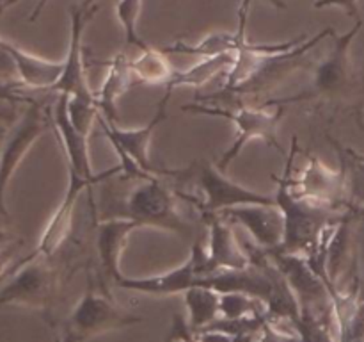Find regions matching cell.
Returning a JSON list of instances; mask_svg holds the SVG:
<instances>
[{
	"instance_id": "6da1fadb",
	"label": "cell",
	"mask_w": 364,
	"mask_h": 342,
	"mask_svg": "<svg viewBox=\"0 0 364 342\" xmlns=\"http://www.w3.org/2000/svg\"><path fill=\"white\" fill-rule=\"evenodd\" d=\"M363 20L345 34H333V46L320 61L311 64L309 84L301 93L284 98H270L272 103H299L302 109L322 120L333 123L338 118H350L364 130V61L352 59L350 46Z\"/></svg>"
},
{
	"instance_id": "7a4b0ae2",
	"label": "cell",
	"mask_w": 364,
	"mask_h": 342,
	"mask_svg": "<svg viewBox=\"0 0 364 342\" xmlns=\"http://www.w3.org/2000/svg\"><path fill=\"white\" fill-rule=\"evenodd\" d=\"M89 237H73L57 255H28L14 264L7 281L0 289V309L7 305L25 306L43 314L55 326V310L64 299V292L71 278L82 267L91 266L87 255Z\"/></svg>"
},
{
	"instance_id": "3957f363",
	"label": "cell",
	"mask_w": 364,
	"mask_h": 342,
	"mask_svg": "<svg viewBox=\"0 0 364 342\" xmlns=\"http://www.w3.org/2000/svg\"><path fill=\"white\" fill-rule=\"evenodd\" d=\"M164 177L174 180L176 185L192 187L194 191H180V198L194 207L201 219L206 214H219L224 209L237 205H276V196L262 195L258 191L237 184L208 159H194L181 170H164Z\"/></svg>"
},
{
	"instance_id": "277c9868",
	"label": "cell",
	"mask_w": 364,
	"mask_h": 342,
	"mask_svg": "<svg viewBox=\"0 0 364 342\" xmlns=\"http://www.w3.org/2000/svg\"><path fill=\"white\" fill-rule=\"evenodd\" d=\"M272 178L277 184V191L274 195L276 205L281 209L284 219V239L281 248H277L281 252L302 255L308 259L318 249L320 242L323 241L326 234L334 224L354 216V214L359 216L358 210H338L297 198L288 185L287 166H284L281 177L274 175Z\"/></svg>"
},
{
	"instance_id": "5b68a950",
	"label": "cell",
	"mask_w": 364,
	"mask_h": 342,
	"mask_svg": "<svg viewBox=\"0 0 364 342\" xmlns=\"http://www.w3.org/2000/svg\"><path fill=\"white\" fill-rule=\"evenodd\" d=\"M185 113L194 114H206V116H219L226 118L237 128L233 142L230 148L220 155L217 160V167L220 171H226L231 166L238 153L242 152L245 145L252 139L267 142L269 146L281 152L279 141H277V125L284 118L287 105L283 103H272L269 98V103H258V105H249L242 103V100H233L226 103H208V102H192L181 107Z\"/></svg>"
},
{
	"instance_id": "8992f818",
	"label": "cell",
	"mask_w": 364,
	"mask_h": 342,
	"mask_svg": "<svg viewBox=\"0 0 364 342\" xmlns=\"http://www.w3.org/2000/svg\"><path fill=\"white\" fill-rule=\"evenodd\" d=\"M180 200V192L169 184V178L164 175H149L135 180V185L121 202V210L116 216L135 221L139 227L192 235L194 224L181 212Z\"/></svg>"
},
{
	"instance_id": "52a82bcc",
	"label": "cell",
	"mask_w": 364,
	"mask_h": 342,
	"mask_svg": "<svg viewBox=\"0 0 364 342\" xmlns=\"http://www.w3.org/2000/svg\"><path fill=\"white\" fill-rule=\"evenodd\" d=\"M333 27H327L323 31H320L318 34L313 36V38L306 39L301 45L294 46L290 50H284V52L270 53V56L263 57L262 63L256 66V70L252 71L251 77L247 81H244L242 84L233 86V88H220L223 91L215 93V95L210 96H199V102H210V103H224L231 102V100H240V98H255L259 103H263L262 96H265L267 93L274 91L279 84H283L288 77L295 73L297 70H306V68H311L313 63L306 61V56L318 45L322 39L331 38L334 34Z\"/></svg>"
},
{
	"instance_id": "ba28073f",
	"label": "cell",
	"mask_w": 364,
	"mask_h": 342,
	"mask_svg": "<svg viewBox=\"0 0 364 342\" xmlns=\"http://www.w3.org/2000/svg\"><path fill=\"white\" fill-rule=\"evenodd\" d=\"M85 273H87V289L64 321L63 333L71 335L77 342H84L107 331L142 323V317L121 309L114 301L112 294L100 287L92 266L85 267Z\"/></svg>"
},
{
	"instance_id": "9c48e42d",
	"label": "cell",
	"mask_w": 364,
	"mask_h": 342,
	"mask_svg": "<svg viewBox=\"0 0 364 342\" xmlns=\"http://www.w3.org/2000/svg\"><path fill=\"white\" fill-rule=\"evenodd\" d=\"M299 152L297 139H291L290 153L287 159L288 185L297 198L308 200L316 205L338 210H355L348 203L347 180L343 170H331L315 153L306 152V164L295 171V153Z\"/></svg>"
},
{
	"instance_id": "30bf717a",
	"label": "cell",
	"mask_w": 364,
	"mask_h": 342,
	"mask_svg": "<svg viewBox=\"0 0 364 342\" xmlns=\"http://www.w3.org/2000/svg\"><path fill=\"white\" fill-rule=\"evenodd\" d=\"M53 127L52 107L31 100L16 123L4 134L0 145V216L7 217L6 191L14 171L25 159L34 142Z\"/></svg>"
},
{
	"instance_id": "8fae6325",
	"label": "cell",
	"mask_w": 364,
	"mask_h": 342,
	"mask_svg": "<svg viewBox=\"0 0 364 342\" xmlns=\"http://www.w3.org/2000/svg\"><path fill=\"white\" fill-rule=\"evenodd\" d=\"M201 221L208 230V242L203 244L201 241H196L191 252L196 256L201 278L215 271L242 269L251 264V256L244 242H240V239L235 234L233 223L224 219L220 214H206L201 217Z\"/></svg>"
},
{
	"instance_id": "7c38bea8",
	"label": "cell",
	"mask_w": 364,
	"mask_h": 342,
	"mask_svg": "<svg viewBox=\"0 0 364 342\" xmlns=\"http://www.w3.org/2000/svg\"><path fill=\"white\" fill-rule=\"evenodd\" d=\"M89 203L92 207V244L96 249L98 267L95 271L96 281L103 291H109V285H117V281L124 276L121 271L119 260L128 237L139 224L127 217H96L95 196H89Z\"/></svg>"
},
{
	"instance_id": "4fadbf2b",
	"label": "cell",
	"mask_w": 364,
	"mask_h": 342,
	"mask_svg": "<svg viewBox=\"0 0 364 342\" xmlns=\"http://www.w3.org/2000/svg\"><path fill=\"white\" fill-rule=\"evenodd\" d=\"M100 11L95 0H82L68 9L70 13V46H68L66 59H64V71L59 82L53 86V93H63L73 100H95V91L89 89L87 78H85V63H84V46H82V36L85 27Z\"/></svg>"
},
{
	"instance_id": "5bb4252c",
	"label": "cell",
	"mask_w": 364,
	"mask_h": 342,
	"mask_svg": "<svg viewBox=\"0 0 364 342\" xmlns=\"http://www.w3.org/2000/svg\"><path fill=\"white\" fill-rule=\"evenodd\" d=\"M52 123L59 135V142L63 146V152L68 160V170L77 173L78 177L89 178V180L105 182L112 180L114 177H119L123 173V166L110 167V170L95 173L91 164V155H89V135L82 134L70 120L68 113V95L59 93L55 103L52 105Z\"/></svg>"
},
{
	"instance_id": "9a60e30c",
	"label": "cell",
	"mask_w": 364,
	"mask_h": 342,
	"mask_svg": "<svg viewBox=\"0 0 364 342\" xmlns=\"http://www.w3.org/2000/svg\"><path fill=\"white\" fill-rule=\"evenodd\" d=\"M169 98H171V93H164V96L159 102V107H156V113L153 114L149 123L141 128L124 130V128L119 127V123H114V121L105 120L102 114H100L98 118L100 128H102L105 138L110 141L112 148L116 150L117 157L119 155L130 157V159L134 160L141 170H144L146 173H151V175L164 173V167L155 166V164L151 162V157H149V142H151L155 128L167 118V103H169Z\"/></svg>"
},
{
	"instance_id": "2e32d148",
	"label": "cell",
	"mask_w": 364,
	"mask_h": 342,
	"mask_svg": "<svg viewBox=\"0 0 364 342\" xmlns=\"http://www.w3.org/2000/svg\"><path fill=\"white\" fill-rule=\"evenodd\" d=\"M68 173H70V182H68V189L64 192L63 202L59 203L57 210L52 214L48 223H46L41 239H39L38 246H36V249L31 255L53 256L64 248V244L73 237V219L78 198L85 191H89V189L100 184L96 180L78 177L77 173H73L70 170H68Z\"/></svg>"
},
{
	"instance_id": "e0dca14e",
	"label": "cell",
	"mask_w": 364,
	"mask_h": 342,
	"mask_svg": "<svg viewBox=\"0 0 364 342\" xmlns=\"http://www.w3.org/2000/svg\"><path fill=\"white\" fill-rule=\"evenodd\" d=\"M219 214L230 223L240 224L251 235L252 242L263 252H272L283 244L284 219L277 205L249 203V205L230 207Z\"/></svg>"
},
{
	"instance_id": "ac0fdd59",
	"label": "cell",
	"mask_w": 364,
	"mask_h": 342,
	"mask_svg": "<svg viewBox=\"0 0 364 342\" xmlns=\"http://www.w3.org/2000/svg\"><path fill=\"white\" fill-rule=\"evenodd\" d=\"M201 274L198 271L196 256L192 255L185 260L181 266L174 267L169 273L159 274V276L149 278H128L123 276L117 281L116 287L128 289V291L142 292V294L151 296H173V294H185L191 287L199 284Z\"/></svg>"
},
{
	"instance_id": "d6986e66",
	"label": "cell",
	"mask_w": 364,
	"mask_h": 342,
	"mask_svg": "<svg viewBox=\"0 0 364 342\" xmlns=\"http://www.w3.org/2000/svg\"><path fill=\"white\" fill-rule=\"evenodd\" d=\"M7 52L11 53L16 66L18 82L27 89H48L52 91L53 86L59 82L64 71V61H50L34 56L27 50L20 48L14 43L4 39Z\"/></svg>"
},
{
	"instance_id": "ffe728a7",
	"label": "cell",
	"mask_w": 364,
	"mask_h": 342,
	"mask_svg": "<svg viewBox=\"0 0 364 342\" xmlns=\"http://www.w3.org/2000/svg\"><path fill=\"white\" fill-rule=\"evenodd\" d=\"M105 78L102 88L95 93L96 103L105 120L117 123V100L128 91L134 84V73H132V59L124 52H117L110 61H107Z\"/></svg>"
},
{
	"instance_id": "44dd1931",
	"label": "cell",
	"mask_w": 364,
	"mask_h": 342,
	"mask_svg": "<svg viewBox=\"0 0 364 342\" xmlns=\"http://www.w3.org/2000/svg\"><path fill=\"white\" fill-rule=\"evenodd\" d=\"M235 53H217V56H205L199 63L191 66L185 71L174 70L173 77L164 88L166 93H173L176 88H199L215 78L217 75L230 71V68L235 64Z\"/></svg>"
},
{
	"instance_id": "7402d4cb",
	"label": "cell",
	"mask_w": 364,
	"mask_h": 342,
	"mask_svg": "<svg viewBox=\"0 0 364 342\" xmlns=\"http://www.w3.org/2000/svg\"><path fill=\"white\" fill-rule=\"evenodd\" d=\"M183 296L188 310L187 326L192 333L205 330L220 317V292L215 289L194 285Z\"/></svg>"
},
{
	"instance_id": "603a6c76",
	"label": "cell",
	"mask_w": 364,
	"mask_h": 342,
	"mask_svg": "<svg viewBox=\"0 0 364 342\" xmlns=\"http://www.w3.org/2000/svg\"><path fill=\"white\" fill-rule=\"evenodd\" d=\"M329 141L333 148L336 150L340 167L345 173L348 203H350L352 209L361 214L364 210V153L355 152L350 146L340 145L333 138H329Z\"/></svg>"
},
{
	"instance_id": "cb8c5ba5",
	"label": "cell",
	"mask_w": 364,
	"mask_h": 342,
	"mask_svg": "<svg viewBox=\"0 0 364 342\" xmlns=\"http://www.w3.org/2000/svg\"><path fill=\"white\" fill-rule=\"evenodd\" d=\"M134 84H164L171 81L174 68L171 66L167 53L162 48L146 46L139 57L132 59Z\"/></svg>"
},
{
	"instance_id": "d4e9b609",
	"label": "cell",
	"mask_w": 364,
	"mask_h": 342,
	"mask_svg": "<svg viewBox=\"0 0 364 342\" xmlns=\"http://www.w3.org/2000/svg\"><path fill=\"white\" fill-rule=\"evenodd\" d=\"M141 2L142 0H116V14L119 20L121 27L124 32V41L127 45L137 46L139 50H144L146 43L137 32L139 14H141Z\"/></svg>"
},
{
	"instance_id": "484cf974",
	"label": "cell",
	"mask_w": 364,
	"mask_h": 342,
	"mask_svg": "<svg viewBox=\"0 0 364 342\" xmlns=\"http://www.w3.org/2000/svg\"><path fill=\"white\" fill-rule=\"evenodd\" d=\"M352 246H354V273L359 284V294L364 296V216L352 221Z\"/></svg>"
},
{
	"instance_id": "4316f807",
	"label": "cell",
	"mask_w": 364,
	"mask_h": 342,
	"mask_svg": "<svg viewBox=\"0 0 364 342\" xmlns=\"http://www.w3.org/2000/svg\"><path fill=\"white\" fill-rule=\"evenodd\" d=\"M20 242L21 241H18L13 234L0 230V281L13 269L11 262H13L14 252H16Z\"/></svg>"
},
{
	"instance_id": "83f0119b",
	"label": "cell",
	"mask_w": 364,
	"mask_h": 342,
	"mask_svg": "<svg viewBox=\"0 0 364 342\" xmlns=\"http://www.w3.org/2000/svg\"><path fill=\"white\" fill-rule=\"evenodd\" d=\"M0 82L2 84H20L16 66H14L13 57L7 52L6 45H4V38H0Z\"/></svg>"
},
{
	"instance_id": "f1b7e54d",
	"label": "cell",
	"mask_w": 364,
	"mask_h": 342,
	"mask_svg": "<svg viewBox=\"0 0 364 342\" xmlns=\"http://www.w3.org/2000/svg\"><path fill=\"white\" fill-rule=\"evenodd\" d=\"M358 2L359 0H316L313 4L315 9H326V7H341L348 16L355 18V20H363L361 14H359L358 9Z\"/></svg>"
},
{
	"instance_id": "f546056e",
	"label": "cell",
	"mask_w": 364,
	"mask_h": 342,
	"mask_svg": "<svg viewBox=\"0 0 364 342\" xmlns=\"http://www.w3.org/2000/svg\"><path fill=\"white\" fill-rule=\"evenodd\" d=\"M21 89H23L21 84H2V82H0V102H31V98L21 95Z\"/></svg>"
},
{
	"instance_id": "4dcf8cb0",
	"label": "cell",
	"mask_w": 364,
	"mask_h": 342,
	"mask_svg": "<svg viewBox=\"0 0 364 342\" xmlns=\"http://www.w3.org/2000/svg\"><path fill=\"white\" fill-rule=\"evenodd\" d=\"M16 2H18V0H4L2 6H0V13H2V11H6L7 7H11V6H13V4H16ZM46 2H48V0H39L38 6H36V9L32 11L31 16H28V21H36V20H38V16H39V14H41V11L45 9Z\"/></svg>"
},
{
	"instance_id": "1f68e13d",
	"label": "cell",
	"mask_w": 364,
	"mask_h": 342,
	"mask_svg": "<svg viewBox=\"0 0 364 342\" xmlns=\"http://www.w3.org/2000/svg\"><path fill=\"white\" fill-rule=\"evenodd\" d=\"M270 2H272L277 9H284V7H287V0H270Z\"/></svg>"
},
{
	"instance_id": "d6a6232c",
	"label": "cell",
	"mask_w": 364,
	"mask_h": 342,
	"mask_svg": "<svg viewBox=\"0 0 364 342\" xmlns=\"http://www.w3.org/2000/svg\"><path fill=\"white\" fill-rule=\"evenodd\" d=\"M2 138H4V134H2V132H0V145H2Z\"/></svg>"
},
{
	"instance_id": "836d02e7",
	"label": "cell",
	"mask_w": 364,
	"mask_h": 342,
	"mask_svg": "<svg viewBox=\"0 0 364 342\" xmlns=\"http://www.w3.org/2000/svg\"><path fill=\"white\" fill-rule=\"evenodd\" d=\"M359 216H364V210H363V212H361V214H359Z\"/></svg>"
},
{
	"instance_id": "e575fe53",
	"label": "cell",
	"mask_w": 364,
	"mask_h": 342,
	"mask_svg": "<svg viewBox=\"0 0 364 342\" xmlns=\"http://www.w3.org/2000/svg\"><path fill=\"white\" fill-rule=\"evenodd\" d=\"M2 2H4V0H0V6H2Z\"/></svg>"
}]
</instances>
